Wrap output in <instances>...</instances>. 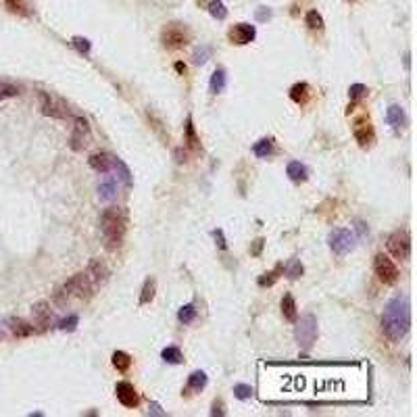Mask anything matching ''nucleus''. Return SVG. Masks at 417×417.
<instances>
[{"mask_svg":"<svg viewBox=\"0 0 417 417\" xmlns=\"http://www.w3.org/2000/svg\"><path fill=\"white\" fill-rule=\"evenodd\" d=\"M32 315H34V324L38 326L36 330H40V332H44V330H48V326H50V322H52V313H50V307H48V302H36L34 307H32Z\"/></svg>","mask_w":417,"mask_h":417,"instance_id":"14","label":"nucleus"},{"mask_svg":"<svg viewBox=\"0 0 417 417\" xmlns=\"http://www.w3.org/2000/svg\"><path fill=\"white\" fill-rule=\"evenodd\" d=\"M228 38L234 42V44H250L255 38H257V30H255V25H250V23H238V25H234Z\"/></svg>","mask_w":417,"mask_h":417,"instance_id":"12","label":"nucleus"},{"mask_svg":"<svg viewBox=\"0 0 417 417\" xmlns=\"http://www.w3.org/2000/svg\"><path fill=\"white\" fill-rule=\"evenodd\" d=\"M161 357L167 363H182V351H179L177 346H167V349H163Z\"/></svg>","mask_w":417,"mask_h":417,"instance_id":"33","label":"nucleus"},{"mask_svg":"<svg viewBox=\"0 0 417 417\" xmlns=\"http://www.w3.org/2000/svg\"><path fill=\"white\" fill-rule=\"evenodd\" d=\"M253 152H255L259 159L269 157L271 152H273V140H271V138H263V140H259V142L253 146Z\"/></svg>","mask_w":417,"mask_h":417,"instance_id":"27","label":"nucleus"},{"mask_svg":"<svg viewBox=\"0 0 417 417\" xmlns=\"http://www.w3.org/2000/svg\"><path fill=\"white\" fill-rule=\"evenodd\" d=\"M282 315L288 322H296L298 309H296V302H294V296L292 294H284V298H282Z\"/></svg>","mask_w":417,"mask_h":417,"instance_id":"22","label":"nucleus"},{"mask_svg":"<svg viewBox=\"0 0 417 417\" xmlns=\"http://www.w3.org/2000/svg\"><path fill=\"white\" fill-rule=\"evenodd\" d=\"M5 7L21 17H34V0H5Z\"/></svg>","mask_w":417,"mask_h":417,"instance_id":"17","label":"nucleus"},{"mask_svg":"<svg viewBox=\"0 0 417 417\" xmlns=\"http://www.w3.org/2000/svg\"><path fill=\"white\" fill-rule=\"evenodd\" d=\"M353 136H355V140L361 146H363V148H367V146L373 144L375 132H373V125L369 123V117H359L355 121V125H353Z\"/></svg>","mask_w":417,"mask_h":417,"instance_id":"10","label":"nucleus"},{"mask_svg":"<svg viewBox=\"0 0 417 417\" xmlns=\"http://www.w3.org/2000/svg\"><path fill=\"white\" fill-rule=\"evenodd\" d=\"M206 382H208V378H206L204 371H194V373H190V378H188V390L200 392L202 388L206 386Z\"/></svg>","mask_w":417,"mask_h":417,"instance_id":"24","label":"nucleus"},{"mask_svg":"<svg viewBox=\"0 0 417 417\" xmlns=\"http://www.w3.org/2000/svg\"><path fill=\"white\" fill-rule=\"evenodd\" d=\"M113 365L119 371H128L132 367V357L123 351H117V353H113Z\"/></svg>","mask_w":417,"mask_h":417,"instance_id":"29","label":"nucleus"},{"mask_svg":"<svg viewBox=\"0 0 417 417\" xmlns=\"http://www.w3.org/2000/svg\"><path fill=\"white\" fill-rule=\"evenodd\" d=\"M304 23L309 25V30H317V32L324 30V17L317 11H309L307 17H304Z\"/></svg>","mask_w":417,"mask_h":417,"instance_id":"32","label":"nucleus"},{"mask_svg":"<svg viewBox=\"0 0 417 417\" xmlns=\"http://www.w3.org/2000/svg\"><path fill=\"white\" fill-rule=\"evenodd\" d=\"M177 319H179V324H184V326L192 324L194 319H196V307H194V304H184L177 313Z\"/></svg>","mask_w":417,"mask_h":417,"instance_id":"31","label":"nucleus"},{"mask_svg":"<svg viewBox=\"0 0 417 417\" xmlns=\"http://www.w3.org/2000/svg\"><path fill=\"white\" fill-rule=\"evenodd\" d=\"M86 275L90 277V282H92V286L98 290L100 286H105L107 282H109V275H111V271H109V267L105 265V263L100 261V259H92L90 261V265H88V269H86Z\"/></svg>","mask_w":417,"mask_h":417,"instance_id":"11","label":"nucleus"},{"mask_svg":"<svg viewBox=\"0 0 417 417\" xmlns=\"http://www.w3.org/2000/svg\"><path fill=\"white\" fill-rule=\"evenodd\" d=\"M77 322H79V317L75 315V313H71V315H67L65 319H61L59 322V330H63V332H73L75 330V326H77Z\"/></svg>","mask_w":417,"mask_h":417,"instance_id":"35","label":"nucleus"},{"mask_svg":"<svg viewBox=\"0 0 417 417\" xmlns=\"http://www.w3.org/2000/svg\"><path fill=\"white\" fill-rule=\"evenodd\" d=\"M150 415H165V411H161V407L157 405V402H150Z\"/></svg>","mask_w":417,"mask_h":417,"instance_id":"44","label":"nucleus"},{"mask_svg":"<svg viewBox=\"0 0 417 417\" xmlns=\"http://www.w3.org/2000/svg\"><path fill=\"white\" fill-rule=\"evenodd\" d=\"M373 271H375V275H378V280H380L382 284H386V286H392V284H396V280H398V269H396V265H394V261H392L390 257H386L384 253L375 255Z\"/></svg>","mask_w":417,"mask_h":417,"instance_id":"7","label":"nucleus"},{"mask_svg":"<svg viewBox=\"0 0 417 417\" xmlns=\"http://www.w3.org/2000/svg\"><path fill=\"white\" fill-rule=\"evenodd\" d=\"M208 54H211V48L208 46H200L194 50V65H204L208 61Z\"/></svg>","mask_w":417,"mask_h":417,"instance_id":"38","label":"nucleus"},{"mask_svg":"<svg viewBox=\"0 0 417 417\" xmlns=\"http://www.w3.org/2000/svg\"><path fill=\"white\" fill-rule=\"evenodd\" d=\"M280 267H282V265H277L273 271H269V273H265V275H261V277H259V286H263V288H265V286H273L275 280H277V271H280Z\"/></svg>","mask_w":417,"mask_h":417,"instance_id":"40","label":"nucleus"},{"mask_svg":"<svg viewBox=\"0 0 417 417\" xmlns=\"http://www.w3.org/2000/svg\"><path fill=\"white\" fill-rule=\"evenodd\" d=\"M355 228L359 230V234H361V236H365V234H367V228H365L363 221H355Z\"/></svg>","mask_w":417,"mask_h":417,"instance_id":"45","label":"nucleus"},{"mask_svg":"<svg viewBox=\"0 0 417 417\" xmlns=\"http://www.w3.org/2000/svg\"><path fill=\"white\" fill-rule=\"evenodd\" d=\"M186 146L192 148V150H198L200 148V138L196 136V130H194L192 117H188V121H186Z\"/></svg>","mask_w":417,"mask_h":417,"instance_id":"25","label":"nucleus"},{"mask_svg":"<svg viewBox=\"0 0 417 417\" xmlns=\"http://www.w3.org/2000/svg\"><path fill=\"white\" fill-rule=\"evenodd\" d=\"M155 292H157V280H155V277H150V280L144 282L142 294H140V304H148L152 298H155Z\"/></svg>","mask_w":417,"mask_h":417,"instance_id":"28","label":"nucleus"},{"mask_svg":"<svg viewBox=\"0 0 417 417\" xmlns=\"http://www.w3.org/2000/svg\"><path fill=\"white\" fill-rule=\"evenodd\" d=\"M234 394H236V398L246 400V398L253 396V388L246 386V384H236V386H234Z\"/></svg>","mask_w":417,"mask_h":417,"instance_id":"39","label":"nucleus"},{"mask_svg":"<svg viewBox=\"0 0 417 417\" xmlns=\"http://www.w3.org/2000/svg\"><path fill=\"white\" fill-rule=\"evenodd\" d=\"M386 121H388V125H390L394 132L405 130L407 115H405V111H402V107H398V105H390V107H388V111H386Z\"/></svg>","mask_w":417,"mask_h":417,"instance_id":"15","label":"nucleus"},{"mask_svg":"<svg viewBox=\"0 0 417 417\" xmlns=\"http://www.w3.org/2000/svg\"><path fill=\"white\" fill-rule=\"evenodd\" d=\"M9 328H11V332L15 334L17 338H27V336H32V334L36 332V328L32 324L23 322V319H19V317H11L9 319Z\"/></svg>","mask_w":417,"mask_h":417,"instance_id":"19","label":"nucleus"},{"mask_svg":"<svg viewBox=\"0 0 417 417\" xmlns=\"http://www.w3.org/2000/svg\"><path fill=\"white\" fill-rule=\"evenodd\" d=\"M261 248H263V240H257V242H255V248H253V255H259V253H261Z\"/></svg>","mask_w":417,"mask_h":417,"instance_id":"46","label":"nucleus"},{"mask_svg":"<svg viewBox=\"0 0 417 417\" xmlns=\"http://www.w3.org/2000/svg\"><path fill=\"white\" fill-rule=\"evenodd\" d=\"M92 142V132L90 125L83 117H75V125H73V134H71V148L73 150H83Z\"/></svg>","mask_w":417,"mask_h":417,"instance_id":"9","label":"nucleus"},{"mask_svg":"<svg viewBox=\"0 0 417 417\" xmlns=\"http://www.w3.org/2000/svg\"><path fill=\"white\" fill-rule=\"evenodd\" d=\"M328 244H330L334 255L344 257V255H349L351 250L355 248V234L351 230H346V228H336V230L330 232Z\"/></svg>","mask_w":417,"mask_h":417,"instance_id":"5","label":"nucleus"},{"mask_svg":"<svg viewBox=\"0 0 417 417\" xmlns=\"http://www.w3.org/2000/svg\"><path fill=\"white\" fill-rule=\"evenodd\" d=\"M294 338L298 342V346L302 351H309L311 346L315 344L317 340V319L315 315H302L298 322H296V328H294Z\"/></svg>","mask_w":417,"mask_h":417,"instance_id":"3","label":"nucleus"},{"mask_svg":"<svg viewBox=\"0 0 417 417\" xmlns=\"http://www.w3.org/2000/svg\"><path fill=\"white\" fill-rule=\"evenodd\" d=\"M90 167L94 171H98V173H109L111 169H113V157L107 155V152H94V155L88 159Z\"/></svg>","mask_w":417,"mask_h":417,"instance_id":"16","label":"nucleus"},{"mask_svg":"<svg viewBox=\"0 0 417 417\" xmlns=\"http://www.w3.org/2000/svg\"><path fill=\"white\" fill-rule=\"evenodd\" d=\"M175 69H177V71H179V73H182V71H184V69H186V67H184L182 63H177V65H175Z\"/></svg>","mask_w":417,"mask_h":417,"instance_id":"47","label":"nucleus"},{"mask_svg":"<svg viewBox=\"0 0 417 417\" xmlns=\"http://www.w3.org/2000/svg\"><path fill=\"white\" fill-rule=\"evenodd\" d=\"M188 40H190V34L186 32V27L182 25H177V23H171V25H167L163 34H161V42H163V46L165 48H184L188 44Z\"/></svg>","mask_w":417,"mask_h":417,"instance_id":"8","label":"nucleus"},{"mask_svg":"<svg viewBox=\"0 0 417 417\" xmlns=\"http://www.w3.org/2000/svg\"><path fill=\"white\" fill-rule=\"evenodd\" d=\"M282 269L286 271V275L290 277V280H298V277L302 275V271H304L302 263H300V261H296V259H292V261L288 263V265H284Z\"/></svg>","mask_w":417,"mask_h":417,"instance_id":"30","label":"nucleus"},{"mask_svg":"<svg viewBox=\"0 0 417 417\" xmlns=\"http://www.w3.org/2000/svg\"><path fill=\"white\" fill-rule=\"evenodd\" d=\"M269 17H271V11H269V9L261 7V11H257V19H259V21H265V19H269Z\"/></svg>","mask_w":417,"mask_h":417,"instance_id":"43","label":"nucleus"},{"mask_svg":"<svg viewBox=\"0 0 417 417\" xmlns=\"http://www.w3.org/2000/svg\"><path fill=\"white\" fill-rule=\"evenodd\" d=\"M388 250L394 259H400V261H407L411 257V236L407 230H396L388 236V242H386Z\"/></svg>","mask_w":417,"mask_h":417,"instance_id":"6","label":"nucleus"},{"mask_svg":"<svg viewBox=\"0 0 417 417\" xmlns=\"http://www.w3.org/2000/svg\"><path fill=\"white\" fill-rule=\"evenodd\" d=\"M117 196V177L107 175L98 184V198L100 200H113Z\"/></svg>","mask_w":417,"mask_h":417,"instance_id":"18","label":"nucleus"},{"mask_svg":"<svg viewBox=\"0 0 417 417\" xmlns=\"http://www.w3.org/2000/svg\"><path fill=\"white\" fill-rule=\"evenodd\" d=\"M363 96H367V88L363 86V83H353L351 90H349V98L353 102H357V100L363 98Z\"/></svg>","mask_w":417,"mask_h":417,"instance_id":"36","label":"nucleus"},{"mask_svg":"<svg viewBox=\"0 0 417 417\" xmlns=\"http://www.w3.org/2000/svg\"><path fill=\"white\" fill-rule=\"evenodd\" d=\"M73 46H75L79 52H83V54H88V52H90V48H92L90 40H88V38H79V36H75V38H73Z\"/></svg>","mask_w":417,"mask_h":417,"instance_id":"41","label":"nucleus"},{"mask_svg":"<svg viewBox=\"0 0 417 417\" xmlns=\"http://www.w3.org/2000/svg\"><path fill=\"white\" fill-rule=\"evenodd\" d=\"M208 13H211V15L215 19H219V21L228 17V9H226V5L221 3V0H211V3H208Z\"/></svg>","mask_w":417,"mask_h":417,"instance_id":"34","label":"nucleus"},{"mask_svg":"<svg viewBox=\"0 0 417 417\" xmlns=\"http://www.w3.org/2000/svg\"><path fill=\"white\" fill-rule=\"evenodd\" d=\"M19 94V88L13 86V83H0V100L5 98H15Z\"/></svg>","mask_w":417,"mask_h":417,"instance_id":"37","label":"nucleus"},{"mask_svg":"<svg viewBox=\"0 0 417 417\" xmlns=\"http://www.w3.org/2000/svg\"><path fill=\"white\" fill-rule=\"evenodd\" d=\"M0 336H3V334H0Z\"/></svg>","mask_w":417,"mask_h":417,"instance_id":"48","label":"nucleus"},{"mask_svg":"<svg viewBox=\"0 0 417 417\" xmlns=\"http://www.w3.org/2000/svg\"><path fill=\"white\" fill-rule=\"evenodd\" d=\"M226 71L224 69H215V73L211 75V81H208V90H211L213 94H219V92H224L226 90Z\"/></svg>","mask_w":417,"mask_h":417,"instance_id":"23","label":"nucleus"},{"mask_svg":"<svg viewBox=\"0 0 417 417\" xmlns=\"http://www.w3.org/2000/svg\"><path fill=\"white\" fill-rule=\"evenodd\" d=\"M286 173H288V177L292 179V182H304L307 175H309L307 167H304L300 161H290L288 167H286Z\"/></svg>","mask_w":417,"mask_h":417,"instance_id":"21","label":"nucleus"},{"mask_svg":"<svg viewBox=\"0 0 417 417\" xmlns=\"http://www.w3.org/2000/svg\"><path fill=\"white\" fill-rule=\"evenodd\" d=\"M115 394H117V400L121 402L123 407H128V409H134L138 405V392H136V388L130 384V382H119L115 386Z\"/></svg>","mask_w":417,"mask_h":417,"instance_id":"13","label":"nucleus"},{"mask_svg":"<svg viewBox=\"0 0 417 417\" xmlns=\"http://www.w3.org/2000/svg\"><path fill=\"white\" fill-rule=\"evenodd\" d=\"M40 109L46 117H54V119H65V117L71 115L69 105L63 98H59V96L50 94V92H40Z\"/></svg>","mask_w":417,"mask_h":417,"instance_id":"4","label":"nucleus"},{"mask_svg":"<svg viewBox=\"0 0 417 417\" xmlns=\"http://www.w3.org/2000/svg\"><path fill=\"white\" fill-rule=\"evenodd\" d=\"M213 236H215V240H217V246H219V248H226V238H224V232H221V230H215V232H213Z\"/></svg>","mask_w":417,"mask_h":417,"instance_id":"42","label":"nucleus"},{"mask_svg":"<svg viewBox=\"0 0 417 417\" xmlns=\"http://www.w3.org/2000/svg\"><path fill=\"white\" fill-rule=\"evenodd\" d=\"M411 330V302L407 294H396L388 300L382 313V332L390 342H400Z\"/></svg>","mask_w":417,"mask_h":417,"instance_id":"1","label":"nucleus"},{"mask_svg":"<svg viewBox=\"0 0 417 417\" xmlns=\"http://www.w3.org/2000/svg\"><path fill=\"white\" fill-rule=\"evenodd\" d=\"M290 98L294 100L296 105H307L309 102V98H311V88H309V83H304V81H300V83H294V86L290 88Z\"/></svg>","mask_w":417,"mask_h":417,"instance_id":"20","label":"nucleus"},{"mask_svg":"<svg viewBox=\"0 0 417 417\" xmlns=\"http://www.w3.org/2000/svg\"><path fill=\"white\" fill-rule=\"evenodd\" d=\"M100 230L109 250H117L123 242L125 230H128V215L119 206H109L100 215Z\"/></svg>","mask_w":417,"mask_h":417,"instance_id":"2","label":"nucleus"},{"mask_svg":"<svg viewBox=\"0 0 417 417\" xmlns=\"http://www.w3.org/2000/svg\"><path fill=\"white\" fill-rule=\"evenodd\" d=\"M113 167H115V171H117V177L121 179V182L125 186H132V171L128 169V165H125L121 159L113 157Z\"/></svg>","mask_w":417,"mask_h":417,"instance_id":"26","label":"nucleus"}]
</instances>
